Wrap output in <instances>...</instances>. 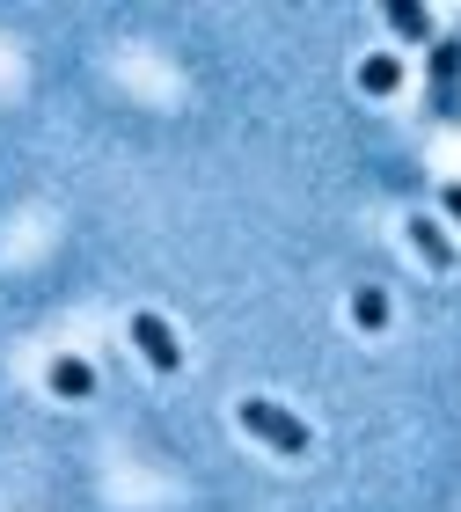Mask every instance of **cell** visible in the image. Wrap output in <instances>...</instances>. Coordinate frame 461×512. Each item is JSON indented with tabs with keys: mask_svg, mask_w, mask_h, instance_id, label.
Returning a JSON list of instances; mask_svg holds the SVG:
<instances>
[{
	"mask_svg": "<svg viewBox=\"0 0 461 512\" xmlns=\"http://www.w3.org/2000/svg\"><path fill=\"white\" fill-rule=\"evenodd\" d=\"M359 88H366V96H396V88H403V59H366Z\"/></svg>",
	"mask_w": 461,
	"mask_h": 512,
	"instance_id": "obj_6",
	"label": "cell"
},
{
	"mask_svg": "<svg viewBox=\"0 0 461 512\" xmlns=\"http://www.w3.org/2000/svg\"><path fill=\"white\" fill-rule=\"evenodd\" d=\"M88 388H96V366H88V359H52V395H66V403H81Z\"/></svg>",
	"mask_w": 461,
	"mask_h": 512,
	"instance_id": "obj_4",
	"label": "cell"
},
{
	"mask_svg": "<svg viewBox=\"0 0 461 512\" xmlns=\"http://www.w3.org/2000/svg\"><path fill=\"white\" fill-rule=\"evenodd\" d=\"M440 205H447V220L461 227V183H447V191H440Z\"/></svg>",
	"mask_w": 461,
	"mask_h": 512,
	"instance_id": "obj_9",
	"label": "cell"
},
{
	"mask_svg": "<svg viewBox=\"0 0 461 512\" xmlns=\"http://www.w3.org/2000/svg\"><path fill=\"white\" fill-rule=\"evenodd\" d=\"M132 344L147 352V366H154V374H176V366H183V344H176V330H169V322H161L154 308H140V315H132Z\"/></svg>",
	"mask_w": 461,
	"mask_h": 512,
	"instance_id": "obj_2",
	"label": "cell"
},
{
	"mask_svg": "<svg viewBox=\"0 0 461 512\" xmlns=\"http://www.w3.org/2000/svg\"><path fill=\"white\" fill-rule=\"evenodd\" d=\"M235 417H242V432H249V439H264L271 454H286V461H301V454H308V425H301L293 410H279L271 395H242Z\"/></svg>",
	"mask_w": 461,
	"mask_h": 512,
	"instance_id": "obj_1",
	"label": "cell"
},
{
	"mask_svg": "<svg viewBox=\"0 0 461 512\" xmlns=\"http://www.w3.org/2000/svg\"><path fill=\"white\" fill-rule=\"evenodd\" d=\"M454 74H461V44H432V103H454Z\"/></svg>",
	"mask_w": 461,
	"mask_h": 512,
	"instance_id": "obj_5",
	"label": "cell"
},
{
	"mask_svg": "<svg viewBox=\"0 0 461 512\" xmlns=\"http://www.w3.org/2000/svg\"><path fill=\"white\" fill-rule=\"evenodd\" d=\"M352 322H359V330H381V322H388V293L381 286H359L352 293Z\"/></svg>",
	"mask_w": 461,
	"mask_h": 512,
	"instance_id": "obj_7",
	"label": "cell"
},
{
	"mask_svg": "<svg viewBox=\"0 0 461 512\" xmlns=\"http://www.w3.org/2000/svg\"><path fill=\"white\" fill-rule=\"evenodd\" d=\"M410 242H418V256H425L432 271H447V264H454V242H447V227H440V220H410Z\"/></svg>",
	"mask_w": 461,
	"mask_h": 512,
	"instance_id": "obj_3",
	"label": "cell"
},
{
	"mask_svg": "<svg viewBox=\"0 0 461 512\" xmlns=\"http://www.w3.org/2000/svg\"><path fill=\"white\" fill-rule=\"evenodd\" d=\"M388 22H396L403 37H432V15L418 8V0H388Z\"/></svg>",
	"mask_w": 461,
	"mask_h": 512,
	"instance_id": "obj_8",
	"label": "cell"
}]
</instances>
